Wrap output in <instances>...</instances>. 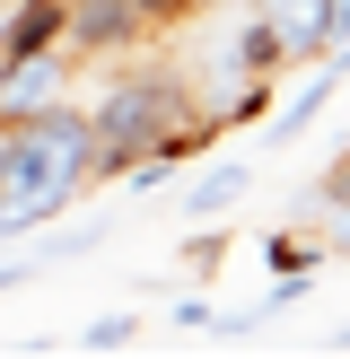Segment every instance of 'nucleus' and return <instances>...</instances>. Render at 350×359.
Masks as SVG:
<instances>
[{
    "label": "nucleus",
    "instance_id": "1",
    "mask_svg": "<svg viewBox=\"0 0 350 359\" xmlns=\"http://www.w3.org/2000/svg\"><path fill=\"white\" fill-rule=\"evenodd\" d=\"M88 123H97V184H122V167L132 158H175V167H192V158L219 140V123L202 114V97H192L184 70L167 62H132L122 53V70L105 79V97H88Z\"/></svg>",
    "mask_w": 350,
    "mask_h": 359
},
{
    "label": "nucleus",
    "instance_id": "2",
    "mask_svg": "<svg viewBox=\"0 0 350 359\" xmlns=\"http://www.w3.org/2000/svg\"><path fill=\"white\" fill-rule=\"evenodd\" d=\"M88 184H97V123L79 97L44 105L35 123H9L0 132V245H27L35 228H52Z\"/></svg>",
    "mask_w": 350,
    "mask_h": 359
},
{
    "label": "nucleus",
    "instance_id": "3",
    "mask_svg": "<svg viewBox=\"0 0 350 359\" xmlns=\"http://www.w3.org/2000/svg\"><path fill=\"white\" fill-rule=\"evenodd\" d=\"M70 97V44H44V53H0V132L9 123H35L44 105Z\"/></svg>",
    "mask_w": 350,
    "mask_h": 359
},
{
    "label": "nucleus",
    "instance_id": "4",
    "mask_svg": "<svg viewBox=\"0 0 350 359\" xmlns=\"http://www.w3.org/2000/svg\"><path fill=\"white\" fill-rule=\"evenodd\" d=\"M149 18H140V0H70L62 9V44L88 53V62H122V53L149 44Z\"/></svg>",
    "mask_w": 350,
    "mask_h": 359
},
{
    "label": "nucleus",
    "instance_id": "5",
    "mask_svg": "<svg viewBox=\"0 0 350 359\" xmlns=\"http://www.w3.org/2000/svg\"><path fill=\"white\" fill-rule=\"evenodd\" d=\"M254 9L272 18V35H280L289 62H324L332 53V0H254Z\"/></svg>",
    "mask_w": 350,
    "mask_h": 359
},
{
    "label": "nucleus",
    "instance_id": "6",
    "mask_svg": "<svg viewBox=\"0 0 350 359\" xmlns=\"http://www.w3.org/2000/svg\"><path fill=\"white\" fill-rule=\"evenodd\" d=\"M332 97H342V70H332V62H315V70H307V79H298V88H289V105H280V114H272V132H262V140H272V149H289V140H298V132H307V123H315V114H324V105H332Z\"/></svg>",
    "mask_w": 350,
    "mask_h": 359
},
{
    "label": "nucleus",
    "instance_id": "7",
    "mask_svg": "<svg viewBox=\"0 0 350 359\" xmlns=\"http://www.w3.org/2000/svg\"><path fill=\"white\" fill-rule=\"evenodd\" d=\"M289 62L280 53V35H272V18L245 0V18H237V35H227V53H219V70H245V79H272V70Z\"/></svg>",
    "mask_w": 350,
    "mask_h": 359
},
{
    "label": "nucleus",
    "instance_id": "8",
    "mask_svg": "<svg viewBox=\"0 0 350 359\" xmlns=\"http://www.w3.org/2000/svg\"><path fill=\"white\" fill-rule=\"evenodd\" d=\"M62 9H70V0H9L0 53H44V44H62Z\"/></svg>",
    "mask_w": 350,
    "mask_h": 359
},
{
    "label": "nucleus",
    "instance_id": "9",
    "mask_svg": "<svg viewBox=\"0 0 350 359\" xmlns=\"http://www.w3.org/2000/svg\"><path fill=\"white\" fill-rule=\"evenodd\" d=\"M245 193H254V167H245V158H219V167L202 175V184L184 193V219H219L227 202H245Z\"/></svg>",
    "mask_w": 350,
    "mask_h": 359
},
{
    "label": "nucleus",
    "instance_id": "10",
    "mask_svg": "<svg viewBox=\"0 0 350 359\" xmlns=\"http://www.w3.org/2000/svg\"><path fill=\"white\" fill-rule=\"evenodd\" d=\"M262 272H324L315 228H280V237H262Z\"/></svg>",
    "mask_w": 350,
    "mask_h": 359
},
{
    "label": "nucleus",
    "instance_id": "11",
    "mask_svg": "<svg viewBox=\"0 0 350 359\" xmlns=\"http://www.w3.org/2000/svg\"><path fill=\"white\" fill-rule=\"evenodd\" d=\"M132 333H140V316H97V325L79 333V342H88V351H122Z\"/></svg>",
    "mask_w": 350,
    "mask_h": 359
},
{
    "label": "nucleus",
    "instance_id": "12",
    "mask_svg": "<svg viewBox=\"0 0 350 359\" xmlns=\"http://www.w3.org/2000/svg\"><path fill=\"white\" fill-rule=\"evenodd\" d=\"M210 316H219V307H210L202 290H184V298H175V325H184V333H210Z\"/></svg>",
    "mask_w": 350,
    "mask_h": 359
},
{
    "label": "nucleus",
    "instance_id": "13",
    "mask_svg": "<svg viewBox=\"0 0 350 359\" xmlns=\"http://www.w3.org/2000/svg\"><path fill=\"white\" fill-rule=\"evenodd\" d=\"M35 272H44V263H35V245H27V255H9V263H0V298H9L18 280H35Z\"/></svg>",
    "mask_w": 350,
    "mask_h": 359
},
{
    "label": "nucleus",
    "instance_id": "14",
    "mask_svg": "<svg viewBox=\"0 0 350 359\" xmlns=\"http://www.w3.org/2000/svg\"><path fill=\"white\" fill-rule=\"evenodd\" d=\"M210 9H245V0H175V18H210Z\"/></svg>",
    "mask_w": 350,
    "mask_h": 359
},
{
    "label": "nucleus",
    "instance_id": "15",
    "mask_svg": "<svg viewBox=\"0 0 350 359\" xmlns=\"http://www.w3.org/2000/svg\"><path fill=\"white\" fill-rule=\"evenodd\" d=\"M324 184H332V193H350V149L332 158V175H324Z\"/></svg>",
    "mask_w": 350,
    "mask_h": 359
},
{
    "label": "nucleus",
    "instance_id": "16",
    "mask_svg": "<svg viewBox=\"0 0 350 359\" xmlns=\"http://www.w3.org/2000/svg\"><path fill=\"white\" fill-rule=\"evenodd\" d=\"M342 35H350V0H332V44H342Z\"/></svg>",
    "mask_w": 350,
    "mask_h": 359
},
{
    "label": "nucleus",
    "instance_id": "17",
    "mask_svg": "<svg viewBox=\"0 0 350 359\" xmlns=\"http://www.w3.org/2000/svg\"><path fill=\"white\" fill-rule=\"evenodd\" d=\"M324 62H332V70H342V79H350V35H342V44H332V53H324Z\"/></svg>",
    "mask_w": 350,
    "mask_h": 359
},
{
    "label": "nucleus",
    "instance_id": "18",
    "mask_svg": "<svg viewBox=\"0 0 350 359\" xmlns=\"http://www.w3.org/2000/svg\"><path fill=\"white\" fill-rule=\"evenodd\" d=\"M342 351H350V325H342Z\"/></svg>",
    "mask_w": 350,
    "mask_h": 359
}]
</instances>
